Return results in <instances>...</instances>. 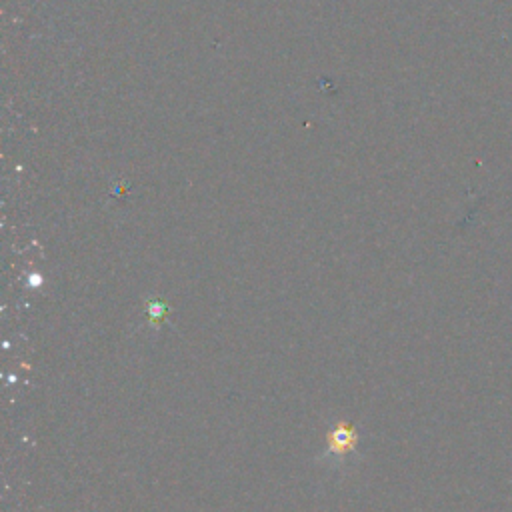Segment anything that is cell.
Segmentation results:
<instances>
[{"label": "cell", "instance_id": "cell-1", "mask_svg": "<svg viewBox=\"0 0 512 512\" xmlns=\"http://www.w3.org/2000/svg\"><path fill=\"white\" fill-rule=\"evenodd\" d=\"M326 442H328V450L332 454H346V452L354 450V446L358 442V434L352 426L338 424L328 432Z\"/></svg>", "mask_w": 512, "mask_h": 512}, {"label": "cell", "instance_id": "cell-2", "mask_svg": "<svg viewBox=\"0 0 512 512\" xmlns=\"http://www.w3.org/2000/svg\"><path fill=\"white\" fill-rule=\"evenodd\" d=\"M148 316H150V320H152L154 324L162 322V318L166 316V304H162V302H152V304L148 306Z\"/></svg>", "mask_w": 512, "mask_h": 512}]
</instances>
